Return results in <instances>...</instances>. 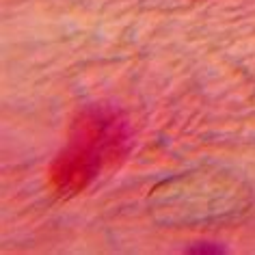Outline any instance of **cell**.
<instances>
[{
    "instance_id": "6da1fadb",
    "label": "cell",
    "mask_w": 255,
    "mask_h": 255,
    "mask_svg": "<svg viewBox=\"0 0 255 255\" xmlns=\"http://www.w3.org/2000/svg\"><path fill=\"white\" fill-rule=\"evenodd\" d=\"M130 132L117 111L89 106L76 115L67 143L50 169V184L59 197L85 190L104 167L119 162L128 151Z\"/></svg>"
}]
</instances>
